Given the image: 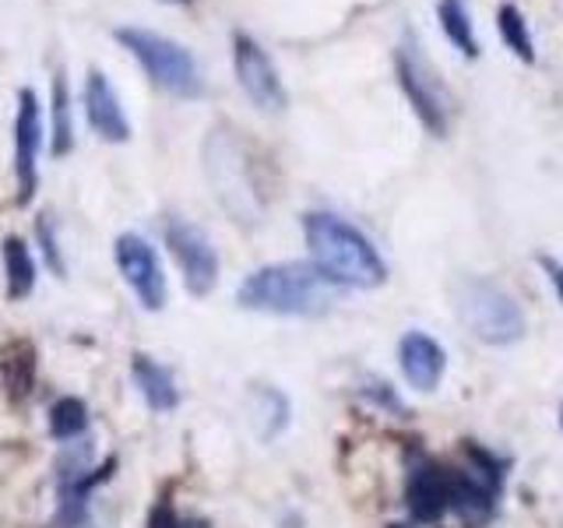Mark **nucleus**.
I'll return each instance as SVG.
<instances>
[{
  "instance_id": "20e7f679",
  "label": "nucleus",
  "mask_w": 563,
  "mask_h": 528,
  "mask_svg": "<svg viewBox=\"0 0 563 528\" xmlns=\"http://www.w3.org/2000/svg\"><path fill=\"white\" fill-rule=\"evenodd\" d=\"M454 310L472 339L483 345H515L525 339L528 317L515 293H507L500 282L486 275H465L454 286Z\"/></svg>"
},
{
  "instance_id": "9d476101",
  "label": "nucleus",
  "mask_w": 563,
  "mask_h": 528,
  "mask_svg": "<svg viewBox=\"0 0 563 528\" xmlns=\"http://www.w3.org/2000/svg\"><path fill=\"white\" fill-rule=\"evenodd\" d=\"M405 507L412 521L433 525L451 510V469L419 454L405 475Z\"/></svg>"
},
{
  "instance_id": "412c9836",
  "label": "nucleus",
  "mask_w": 563,
  "mask_h": 528,
  "mask_svg": "<svg viewBox=\"0 0 563 528\" xmlns=\"http://www.w3.org/2000/svg\"><path fill=\"white\" fill-rule=\"evenodd\" d=\"M88 427V409L81 398H60L49 409V433L57 440H75Z\"/></svg>"
},
{
  "instance_id": "4468645a",
  "label": "nucleus",
  "mask_w": 563,
  "mask_h": 528,
  "mask_svg": "<svg viewBox=\"0 0 563 528\" xmlns=\"http://www.w3.org/2000/svg\"><path fill=\"white\" fill-rule=\"evenodd\" d=\"M35 366H40V356H35V345L29 339H11L0 349V384H4V395L11 402H25L35 387Z\"/></svg>"
},
{
  "instance_id": "2eb2a0df",
  "label": "nucleus",
  "mask_w": 563,
  "mask_h": 528,
  "mask_svg": "<svg viewBox=\"0 0 563 528\" xmlns=\"http://www.w3.org/2000/svg\"><path fill=\"white\" fill-rule=\"evenodd\" d=\"M131 377H134L141 398L148 402L152 413H173L176 405H180V392H176L173 374L163 363L145 356V352H137V356L131 360Z\"/></svg>"
},
{
  "instance_id": "393cba45",
  "label": "nucleus",
  "mask_w": 563,
  "mask_h": 528,
  "mask_svg": "<svg viewBox=\"0 0 563 528\" xmlns=\"http://www.w3.org/2000/svg\"><path fill=\"white\" fill-rule=\"evenodd\" d=\"M363 395H369V398H374V402H380V405H387V409H395V413H401L405 409V405L398 402V395L391 392V387H387V384H369V387H363Z\"/></svg>"
},
{
  "instance_id": "423d86ee",
  "label": "nucleus",
  "mask_w": 563,
  "mask_h": 528,
  "mask_svg": "<svg viewBox=\"0 0 563 528\" xmlns=\"http://www.w3.org/2000/svg\"><path fill=\"white\" fill-rule=\"evenodd\" d=\"M395 78L401 85L405 99H409L412 113L433 138H448L451 128V96L440 75L433 70L430 57L422 53L412 29H405L401 43L395 46Z\"/></svg>"
},
{
  "instance_id": "f3484780",
  "label": "nucleus",
  "mask_w": 563,
  "mask_h": 528,
  "mask_svg": "<svg viewBox=\"0 0 563 528\" xmlns=\"http://www.w3.org/2000/svg\"><path fill=\"white\" fill-rule=\"evenodd\" d=\"M497 32L504 46L515 53V57L521 64L532 67L539 61V50H536V35H532V25H528L525 11L515 4V0H504V4L497 8Z\"/></svg>"
},
{
  "instance_id": "6ab92c4d",
  "label": "nucleus",
  "mask_w": 563,
  "mask_h": 528,
  "mask_svg": "<svg viewBox=\"0 0 563 528\" xmlns=\"http://www.w3.org/2000/svg\"><path fill=\"white\" fill-rule=\"evenodd\" d=\"M4 272H8V299H25L35 286V261L22 237L4 240Z\"/></svg>"
},
{
  "instance_id": "f8f14e48",
  "label": "nucleus",
  "mask_w": 563,
  "mask_h": 528,
  "mask_svg": "<svg viewBox=\"0 0 563 528\" xmlns=\"http://www.w3.org/2000/svg\"><path fill=\"white\" fill-rule=\"evenodd\" d=\"M85 117L92 123V131L102 141H110V145H123V141L131 138V120L123 113L117 88L99 67L88 70V78H85Z\"/></svg>"
},
{
  "instance_id": "a878e982",
  "label": "nucleus",
  "mask_w": 563,
  "mask_h": 528,
  "mask_svg": "<svg viewBox=\"0 0 563 528\" xmlns=\"http://www.w3.org/2000/svg\"><path fill=\"white\" fill-rule=\"evenodd\" d=\"M180 528H211L205 518H187V521H180Z\"/></svg>"
},
{
  "instance_id": "ddd939ff",
  "label": "nucleus",
  "mask_w": 563,
  "mask_h": 528,
  "mask_svg": "<svg viewBox=\"0 0 563 528\" xmlns=\"http://www.w3.org/2000/svg\"><path fill=\"white\" fill-rule=\"evenodd\" d=\"M398 363H401V374L409 381L416 392H437L440 381L448 374V352L437 339L422 331H409L401 334L398 342Z\"/></svg>"
},
{
  "instance_id": "cd10ccee",
  "label": "nucleus",
  "mask_w": 563,
  "mask_h": 528,
  "mask_svg": "<svg viewBox=\"0 0 563 528\" xmlns=\"http://www.w3.org/2000/svg\"><path fill=\"white\" fill-rule=\"evenodd\" d=\"M560 427H563V405H560Z\"/></svg>"
},
{
  "instance_id": "aec40b11",
  "label": "nucleus",
  "mask_w": 563,
  "mask_h": 528,
  "mask_svg": "<svg viewBox=\"0 0 563 528\" xmlns=\"http://www.w3.org/2000/svg\"><path fill=\"white\" fill-rule=\"evenodd\" d=\"M75 148V128H70V92H67V75L57 70L53 75V155L64 158Z\"/></svg>"
},
{
  "instance_id": "f03ea898",
  "label": "nucleus",
  "mask_w": 563,
  "mask_h": 528,
  "mask_svg": "<svg viewBox=\"0 0 563 528\" xmlns=\"http://www.w3.org/2000/svg\"><path fill=\"white\" fill-rule=\"evenodd\" d=\"M334 282L307 261H278L251 272L236 289L243 310L278 314V317H321L334 304Z\"/></svg>"
},
{
  "instance_id": "9b49d317",
  "label": "nucleus",
  "mask_w": 563,
  "mask_h": 528,
  "mask_svg": "<svg viewBox=\"0 0 563 528\" xmlns=\"http://www.w3.org/2000/svg\"><path fill=\"white\" fill-rule=\"evenodd\" d=\"M117 264H120V275L128 278V286L137 293L141 307L145 310L166 307V275L148 240H141L137 233L117 237Z\"/></svg>"
},
{
  "instance_id": "6e6552de",
  "label": "nucleus",
  "mask_w": 563,
  "mask_h": 528,
  "mask_svg": "<svg viewBox=\"0 0 563 528\" xmlns=\"http://www.w3.org/2000/svg\"><path fill=\"white\" fill-rule=\"evenodd\" d=\"M166 246L176 257L184 272V286L194 296H208L219 282V254L211 246L208 233L201 226H194L187 219H169L166 222Z\"/></svg>"
},
{
  "instance_id": "7ed1b4c3",
  "label": "nucleus",
  "mask_w": 563,
  "mask_h": 528,
  "mask_svg": "<svg viewBox=\"0 0 563 528\" xmlns=\"http://www.w3.org/2000/svg\"><path fill=\"white\" fill-rule=\"evenodd\" d=\"M205 173L211 194L240 226H254L264 211V194L254 173V148L233 131H211L205 141Z\"/></svg>"
},
{
  "instance_id": "bb28decb",
  "label": "nucleus",
  "mask_w": 563,
  "mask_h": 528,
  "mask_svg": "<svg viewBox=\"0 0 563 528\" xmlns=\"http://www.w3.org/2000/svg\"><path fill=\"white\" fill-rule=\"evenodd\" d=\"M169 4H194V0H169Z\"/></svg>"
},
{
  "instance_id": "f257e3e1",
  "label": "nucleus",
  "mask_w": 563,
  "mask_h": 528,
  "mask_svg": "<svg viewBox=\"0 0 563 528\" xmlns=\"http://www.w3.org/2000/svg\"><path fill=\"white\" fill-rule=\"evenodd\" d=\"M303 237L310 246L313 268L334 286L345 289H377L387 282V264L356 226L331 216V211H307Z\"/></svg>"
},
{
  "instance_id": "dca6fc26",
  "label": "nucleus",
  "mask_w": 563,
  "mask_h": 528,
  "mask_svg": "<svg viewBox=\"0 0 563 528\" xmlns=\"http://www.w3.org/2000/svg\"><path fill=\"white\" fill-rule=\"evenodd\" d=\"M437 22L440 32L448 35V43L462 53L465 61H479V40H475V22L465 0H437Z\"/></svg>"
},
{
  "instance_id": "1a4fd4ad",
  "label": "nucleus",
  "mask_w": 563,
  "mask_h": 528,
  "mask_svg": "<svg viewBox=\"0 0 563 528\" xmlns=\"http://www.w3.org/2000/svg\"><path fill=\"white\" fill-rule=\"evenodd\" d=\"M43 145V110H40V96L32 88L18 92V113H14V180H18V205H29L35 198V187H40V169H35V158H40Z\"/></svg>"
},
{
  "instance_id": "a211bd4d",
  "label": "nucleus",
  "mask_w": 563,
  "mask_h": 528,
  "mask_svg": "<svg viewBox=\"0 0 563 528\" xmlns=\"http://www.w3.org/2000/svg\"><path fill=\"white\" fill-rule=\"evenodd\" d=\"M251 419L261 440H272L289 427V398L278 387H254L251 392Z\"/></svg>"
},
{
  "instance_id": "39448f33",
  "label": "nucleus",
  "mask_w": 563,
  "mask_h": 528,
  "mask_svg": "<svg viewBox=\"0 0 563 528\" xmlns=\"http://www.w3.org/2000/svg\"><path fill=\"white\" fill-rule=\"evenodd\" d=\"M113 35L123 50H131V57L152 78V85H158L163 92H169L176 99H198L205 92L201 67L187 46H180L163 32H148L137 25H123Z\"/></svg>"
},
{
  "instance_id": "5701e85b",
  "label": "nucleus",
  "mask_w": 563,
  "mask_h": 528,
  "mask_svg": "<svg viewBox=\"0 0 563 528\" xmlns=\"http://www.w3.org/2000/svg\"><path fill=\"white\" fill-rule=\"evenodd\" d=\"M148 528H180V518H176V507L169 501V493L155 501L152 515H148Z\"/></svg>"
},
{
  "instance_id": "b1692460",
  "label": "nucleus",
  "mask_w": 563,
  "mask_h": 528,
  "mask_svg": "<svg viewBox=\"0 0 563 528\" xmlns=\"http://www.w3.org/2000/svg\"><path fill=\"white\" fill-rule=\"evenodd\" d=\"M536 261H539L542 275L550 278V286H553L556 299H560V304H563V261H560V257H553V254H539Z\"/></svg>"
},
{
  "instance_id": "0eeeda50",
  "label": "nucleus",
  "mask_w": 563,
  "mask_h": 528,
  "mask_svg": "<svg viewBox=\"0 0 563 528\" xmlns=\"http://www.w3.org/2000/svg\"><path fill=\"white\" fill-rule=\"evenodd\" d=\"M233 67H236V81L246 92L257 110L264 113H282L289 106L286 85L278 78V67L272 57L264 53V46L246 32H233Z\"/></svg>"
},
{
  "instance_id": "4be33fe9",
  "label": "nucleus",
  "mask_w": 563,
  "mask_h": 528,
  "mask_svg": "<svg viewBox=\"0 0 563 528\" xmlns=\"http://www.w3.org/2000/svg\"><path fill=\"white\" fill-rule=\"evenodd\" d=\"M35 233H40V243H43V254L49 261V268L64 275V257H60V246H57V237H53V222L43 216L40 222H35Z\"/></svg>"
}]
</instances>
